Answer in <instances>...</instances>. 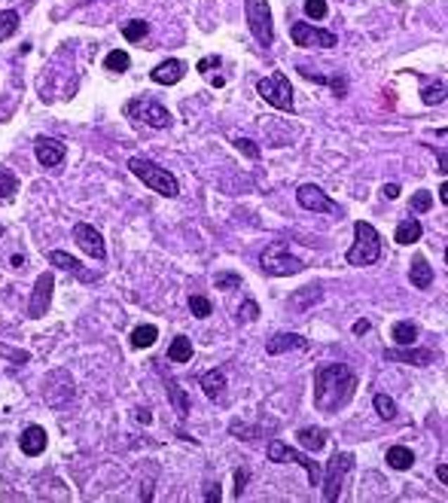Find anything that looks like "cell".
<instances>
[{"instance_id": "cell-1", "label": "cell", "mask_w": 448, "mask_h": 503, "mask_svg": "<svg viewBox=\"0 0 448 503\" xmlns=\"http://www.w3.org/2000/svg\"><path fill=\"white\" fill-rule=\"evenodd\" d=\"M360 378L347 363H326L314 369V409L324 415L345 409L354 400V390Z\"/></svg>"}, {"instance_id": "cell-2", "label": "cell", "mask_w": 448, "mask_h": 503, "mask_svg": "<svg viewBox=\"0 0 448 503\" xmlns=\"http://www.w3.org/2000/svg\"><path fill=\"white\" fill-rule=\"evenodd\" d=\"M128 171L134 174L137 180L143 183V186H150L153 192H159L165 198H177L180 196V183L174 177L171 171L159 168L153 159H143V155H134V159H128Z\"/></svg>"}, {"instance_id": "cell-3", "label": "cell", "mask_w": 448, "mask_h": 503, "mask_svg": "<svg viewBox=\"0 0 448 503\" xmlns=\"http://www.w3.org/2000/svg\"><path fill=\"white\" fill-rule=\"evenodd\" d=\"M347 265H375L381 260V235L378 229L366 219H357L354 223V244L347 247L345 253Z\"/></svg>"}, {"instance_id": "cell-4", "label": "cell", "mask_w": 448, "mask_h": 503, "mask_svg": "<svg viewBox=\"0 0 448 503\" xmlns=\"http://www.w3.org/2000/svg\"><path fill=\"white\" fill-rule=\"evenodd\" d=\"M265 454H269V461H274V464H299L302 470L308 473L311 488H317V485H320V476H324V466H320L311 454L299 452V448H290L287 442H283V439H271L269 448H265Z\"/></svg>"}, {"instance_id": "cell-5", "label": "cell", "mask_w": 448, "mask_h": 503, "mask_svg": "<svg viewBox=\"0 0 448 503\" xmlns=\"http://www.w3.org/2000/svg\"><path fill=\"white\" fill-rule=\"evenodd\" d=\"M351 470H354V454L351 452H335L326 461L324 476H320V485H324V500L326 503H335L338 497H342L345 479H347V473H351Z\"/></svg>"}, {"instance_id": "cell-6", "label": "cell", "mask_w": 448, "mask_h": 503, "mask_svg": "<svg viewBox=\"0 0 448 503\" xmlns=\"http://www.w3.org/2000/svg\"><path fill=\"white\" fill-rule=\"evenodd\" d=\"M260 265H262L265 274H271V278H290V274H299L302 269H305L302 260H296L283 241H274V244L265 247L262 256H260Z\"/></svg>"}, {"instance_id": "cell-7", "label": "cell", "mask_w": 448, "mask_h": 503, "mask_svg": "<svg viewBox=\"0 0 448 503\" xmlns=\"http://www.w3.org/2000/svg\"><path fill=\"white\" fill-rule=\"evenodd\" d=\"M256 91L265 104H271L274 110H283V113H293L296 104H293V86H290V77L281 70H274L271 77H262L256 82Z\"/></svg>"}, {"instance_id": "cell-8", "label": "cell", "mask_w": 448, "mask_h": 503, "mask_svg": "<svg viewBox=\"0 0 448 503\" xmlns=\"http://www.w3.org/2000/svg\"><path fill=\"white\" fill-rule=\"evenodd\" d=\"M122 113L128 119H134V122L150 125V128H168L174 122L171 113H168V107H165L162 101H155V98H132L122 107Z\"/></svg>"}, {"instance_id": "cell-9", "label": "cell", "mask_w": 448, "mask_h": 503, "mask_svg": "<svg viewBox=\"0 0 448 503\" xmlns=\"http://www.w3.org/2000/svg\"><path fill=\"white\" fill-rule=\"evenodd\" d=\"M244 15H247V27H250L253 40L269 49L274 43V25H271V9L269 0H244Z\"/></svg>"}, {"instance_id": "cell-10", "label": "cell", "mask_w": 448, "mask_h": 503, "mask_svg": "<svg viewBox=\"0 0 448 503\" xmlns=\"http://www.w3.org/2000/svg\"><path fill=\"white\" fill-rule=\"evenodd\" d=\"M290 40L299 46V49H308V46H320V49H333L338 43V34L324 31V27H314L308 22H293L290 25Z\"/></svg>"}, {"instance_id": "cell-11", "label": "cell", "mask_w": 448, "mask_h": 503, "mask_svg": "<svg viewBox=\"0 0 448 503\" xmlns=\"http://www.w3.org/2000/svg\"><path fill=\"white\" fill-rule=\"evenodd\" d=\"M43 397L49 406H68V402L73 400V378L68 369H52L49 375H46L43 381Z\"/></svg>"}, {"instance_id": "cell-12", "label": "cell", "mask_w": 448, "mask_h": 503, "mask_svg": "<svg viewBox=\"0 0 448 503\" xmlns=\"http://www.w3.org/2000/svg\"><path fill=\"white\" fill-rule=\"evenodd\" d=\"M52 290H55V274L52 272H43L40 278L34 281V290H31V302H27V317L37 320L43 317L52 305Z\"/></svg>"}, {"instance_id": "cell-13", "label": "cell", "mask_w": 448, "mask_h": 503, "mask_svg": "<svg viewBox=\"0 0 448 503\" xmlns=\"http://www.w3.org/2000/svg\"><path fill=\"white\" fill-rule=\"evenodd\" d=\"M73 241H77V244H79V250H82V253H89L91 260H98V262H104V260H107L104 235H101L91 223H77V226H73Z\"/></svg>"}, {"instance_id": "cell-14", "label": "cell", "mask_w": 448, "mask_h": 503, "mask_svg": "<svg viewBox=\"0 0 448 503\" xmlns=\"http://www.w3.org/2000/svg\"><path fill=\"white\" fill-rule=\"evenodd\" d=\"M296 201H299V208L314 210V214H333V210H338L335 201L329 198L320 186H314V183H302V186L296 189Z\"/></svg>"}, {"instance_id": "cell-15", "label": "cell", "mask_w": 448, "mask_h": 503, "mask_svg": "<svg viewBox=\"0 0 448 503\" xmlns=\"http://www.w3.org/2000/svg\"><path fill=\"white\" fill-rule=\"evenodd\" d=\"M34 155H37V162H40L43 168H58V165L64 162V155H68V144L58 141V137L40 134L34 141Z\"/></svg>"}, {"instance_id": "cell-16", "label": "cell", "mask_w": 448, "mask_h": 503, "mask_svg": "<svg viewBox=\"0 0 448 503\" xmlns=\"http://www.w3.org/2000/svg\"><path fill=\"white\" fill-rule=\"evenodd\" d=\"M390 363H406V366H430L436 360V351H427V348H415V345H397L390 351H384Z\"/></svg>"}, {"instance_id": "cell-17", "label": "cell", "mask_w": 448, "mask_h": 503, "mask_svg": "<svg viewBox=\"0 0 448 503\" xmlns=\"http://www.w3.org/2000/svg\"><path fill=\"white\" fill-rule=\"evenodd\" d=\"M186 61H180V58H168V61H162V64H155V68L150 70V79L155 82V86H177V82L186 77Z\"/></svg>"}, {"instance_id": "cell-18", "label": "cell", "mask_w": 448, "mask_h": 503, "mask_svg": "<svg viewBox=\"0 0 448 503\" xmlns=\"http://www.w3.org/2000/svg\"><path fill=\"white\" fill-rule=\"evenodd\" d=\"M46 442H49V433H46V427H40V424H27L22 430V436H18L22 454H27V457H40L46 452Z\"/></svg>"}, {"instance_id": "cell-19", "label": "cell", "mask_w": 448, "mask_h": 503, "mask_svg": "<svg viewBox=\"0 0 448 503\" xmlns=\"http://www.w3.org/2000/svg\"><path fill=\"white\" fill-rule=\"evenodd\" d=\"M311 342L305 336H299V333H278L271 338L269 345H265V354H283V351H308Z\"/></svg>"}, {"instance_id": "cell-20", "label": "cell", "mask_w": 448, "mask_h": 503, "mask_svg": "<svg viewBox=\"0 0 448 503\" xmlns=\"http://www.w3.org/2000/svg\"><path fill=\"white\" fill-rule=\"evenodd\" d=\"M49 265H55V269H64V272H70L73 278H79V281H91V274L82 269V262L77 260V256H70V253H64V250H49Z\"/></svg>"}, {"instance_id": "cell-21", "label": "cell", "mask_w": 448, "mask_h": 503, "mask_svg": "<svg viewBox=\"0 0 448 503\" xmlns=\"http://www.w3.org/2000/svg\"><path fill=\"white\" fill-rule=\"evenodd\" d=\"M409 281H411V287H418V290H427L430 284H433V269H430V262H427V256H415L411 260V269H409Z\"/></svg>"}, {"instance_id": "cell-22", "label": "cell", "mask_w": 448, "mask_h": 503, "mask_svg": "<svg viewBox=\"0 0 448 503\" xmlns=\"http://www.w3.org/2000/svg\"><path fill=\"white\" fill-rule=\"evenodd\" d=\"M296 439H299V445L305 448V452H320V448L326 445L329 433H326L324 427H302L299 433H296Z\"/></svg>"}, {"instance_id": "cell-23", "label": "cell", "mask_w": 448, "mask_h": 503, "mask_svg": "<svg viewBox=\"0 0 448 503\" xmlns=\"http://www.w3.org/2000/svg\"><path fill=\"white\" fill-rule=\"evenodd\" d=\"M421 235H424V226L418 223V219H402V223L397 226V232H393V241L397 244H418Z\"/></svg>"}, {"instance_id": "cell-24", "label": "cell", "mask_w": 448, "mask_h": 503, "mask_svg": "<svg viewBox=\"0 0 448 503\" xmlns=\"http://www.w3.org/2000/svg\"><path fill=\"white\" fill-rule=\"evenodd\" d=\"M320 296H324V287H320V284H311V287H302L296 296L290 299V305L296 308V311H305L308 305H317Z\"/></svg>"}, {"instance_id": "cell-25", "label": "cell", "mask_w": 448, "mask_h": 503, "mask_svg": "<svg viewBox=\"0 0 448 503\" xmlns=\"http://www.w3.org/2000/svg\"><path fill=\"white\" fill-rule=\"evenodd\" d=\"M201 390H205L210 400L223 397V390H226V375L219 372V369H210V372H205V375H201Z\"/></svg>"}, {"instance_id": "cell-26", "label": "cell", "mask_w": 448, "mask_h": 503, "mask_svg": "<svg viewBox=\"0 0 448 503\" xmlns=\"http://www.w3.org/2000/svg\"><path fill=\"white\" fill-rule=\"evenodd\" d=\"M299 73L305 79H314V82H320V86H329L335 91V98H345L347 95V82H345V77H324V73H311V70H305V68H299Z\"/></svg>"}, {"instance_id": "cell-27", "label": "cell", "mask_w": 448, "mask_h": 503, "mask_svg": "<svg viewBox=\"0 0 448 503\" xmlns=\"http://www.w3.org/2000/svg\"><path fill=\"white\" fill-rule=\"evenodd\" d=\"M155 338H159V329H155L153 324H141L132 329V348H137V351H143V348H153Z\"/></svg>"}, {"instance_id": "cell-28", "label": "cell", "mask_w": 448, "mask_h": 503, "mask_svg": "<svg viewBox=\"0 0 448 503\" xmlns=\"http://www.w3.org/2000/svg\"><path fill=\"white\" fill-rule=\"evenodd\" d=\"M390 338H393L397 345H415L418 326L411 324V320H397V324L390 326Z\"/></svg>"}, {"instance_id": "cell-29", "label": "cell", "mask_w": 448, "mask_h": 503, "mask_svg": "<svg viewBox=\"0 0 448 503\" xmlns=\"http://www.w3.org/2000/svg\"><path fill=\"white\" fill-rule=\"evenodd\" d=\"M168 360L171 363H189L192 360V342H189L186 336H177L168 345Z\"/></svg>"}, {"instance_id": "cell-30", "label": "cell", "mask_w": 448, "mask_h": 503, "mask_svg": "<svg viewBox=\"0 0 448 503\" xmlns=\"http://www.w3.org/2000/svg\"><path fill=\"white\" fill-rule=\"evenodd\" d=\"M388 464L393 470H409L411 464H415V454H411V448L406 445H390L388 448Z\"/></svg>"}, {"instance_id": "cell-31", "label": "cell", "mask_w": 448, "mask_h": 503, "mask_svg": "<svg viewBox=\"0 0 448 503\" xmlns=\"http://www.w3.org/2000/svg\"><path fill=\"white\" fill-rule=\"evenodd\" d=\"M168 397H171V402H174V409H177V415H180V418H189V400H186V390H183L174 378H168Z\"/></svg>"}, {"instance_id": "cell-32", "label": "cell", "mask_w": 448, "mask_h": 503, "mask_svg": "<svg viewBox=\"0 0 448 503\" xmlns=\"http://www.w3.org/2000/svg\"><path fill=\"white\" fill-rule=\"evenodd\" d=\"M128 68H132V55L125 49H113L104 58V70H110V73H125Z\"/></svg>"}, {"instance_id": "cell-33", "label": "cell", "mask_w": 448, "mask_h": 503, "mask_svg": "<svg viewBox=\"0 0 448 503\" xmlns=\"http://www.w3.org/2000/svg\"><path fill=\"white\" fill-rule=\"evenodd\" d=\"M146 34H150V22H143V18H132L122 25V37L128 43H141Z\"/></svg>"}, {"instance_id": "cell-34", "label": "cell", "mask_w": 448, "mask_h": 503, "mask_svg": "<svg viewBox=\"0 0 448 503\" xmlns=\"http://www.w3.org/2000/svg\"><path fill=\"white\" fill-rule=\"evenodd\" d=\"M372 406H375V412H378L381 421H393V418H397V402H393L388 393H375Z\"/></svg>"}, {"instance_id": "cell-35", "label": "cell", "mask_w": 448, "mask_h": 503, "mask_svg": "<svg viewBox=\"0 0 448 503\" xmlns=\"http://www.w3.org/2000/svg\"><path fill=\"white\" fill-rule=\"evenodd\" d=\"M18 192V177L9 168L0 165V201H9Z\"/></svg>"}, {"instance_id": "cell-36", "label": "cell", "mask_w": 448, "mask_h": 503, "mask_svg": "<svg viewBox=\"0 0 448 503\" xmlns=\"http://www.w3.org/2000/svg\"><path fill=\"white\" fill-rule=\"evenodd\" d=\"M421 98H424V104H442V98H445V82L439 79V82H427L424 79V89H421Z\"/></svg>"}, {"instance_id": "cell-37", "label": "cell", "mask_w": 448, "mask_h": 503, "mask_svg": "<svg viewBox=\"0 0 448 503\" xmlns=\"http://www.w3.org/2000/svg\"><path fill=\"white\" fill-rule=\"evenodd\" d=\"M15 31H18V13L15 9H4V13H0V43L9 40Z\"/></svg>"}, {"instance_id": "cell-38", "label": "cell", "mask_w": 448, "mask_h": 503, "mask_svg": "<svg viewBox=\"0 0 448 503\" xmlns=\"http://www.w3.org/2000/svg\"><path fill=\"white\" fill-rule=\"evenodd\" d=\"M189 311H192V317L205 320V317H210L214 305H210V299H207V296H198V293H192V296H189Z\"/></svg>"}, {"instance_id": "cell-39", "label": "cell", "mask_w": 448, "mask_h": 503, "mask_svg": "<svg viewBox=\"0 0 448 503\" xmlns=\"http://www.w3.org/2000/svg\"><path fill=\"white\" fill-rule=\"evenodd\" d=\"M214 284H217V290H223V293H232V290H238V287H241V274H238V272H217Z\"/></svg>"}, {"instance_id": "cell-40", "label": "cell", "mask_w": 448, "mask_h": 503, "mask_svg": "<svg viewBox=\"0 0 448 503\" xmlns=\"http://www.w3.org/2000/svg\"><path fill=\"white\" fill-rule=\"evenodd\" d=\"M433 208V196H430L427 189H418L415 196H411V210H415V214H424V210H430Z\"/></svg>"}, {"instance_id": "cell-41", "label": "cell", "mask_w": 448, "mask_h": 503, "mask_svg": "<svg viewBox=\"0 0 448 503\" xmlns=\"http://www.w3.org/2000/svg\"><path fill=\"white\" fill-rule=\"evenodd\" d=\"M256 317H260V305H256L253 299H244L241 308H238V320H244V324H253Z\"/></svg>"}, {"instance_id": "cell-42", "label": "cell", "mask_w": 448, "mask_h": 503, "mask_svg": "<svg viewBox=\"0 0 448 503\" xmlns=\"http://www.w3.org/2000/svg\"><path fill=\"white\" fill-rule=\"evenodd\" d=\"M326 13H329V6H326V0H305V15L308 18H326Z\"/></svg>"}, {"instance_id": "cell-43", "label": "cell", "mask_w": 448, "mask_h": 503, "mask_svg": "<svg viewBox=\"0 0 448 503\" xmlns=\"http://www.w3.org/2000/svg\"><path fill=\"white\" fill-rule=\"evenodd\" d=\"M235 146L247 155V159H260V155H262V153H260V146H256V144L250 141V137H235Z\"/></svg>"}, {"instance_id": "cell-44", "label": "cell", "mask_w": 448, "mask_h": 503, "mask_svg": "<svg viewBox=\"0 0 448 503\" xmlns=\"http://www.w3.org/2000/svg\"><path fill=\"white\" fill-rule=\"evenodd\" d=\"M219 64H223V58H219V55H205V58H201V61L196 64V70H198V73H205V77L210 79V70L219 68Z\"/></svg>"}, {"instance_id": "cell-45", "label": "cell", "mask_w": 448, "mask_h": 503, "mask_svg": "<svg viewBox=\"0 0 448 503\" xmlns=\"http://www.w3.org/2000/svg\"><path fill=\"white\" fill-rule=\"evenodd\" d=\"M0 354L9 357L13 363H27V360H31V354H27V351H15V348H9V345H0Z\"/></svg>"}, {"instance_id": "cell-46", "label": "cell", "mask_w": 448, "mask_h": 503, "mask_svg": "<svg viewBox=\"0 0 448 503\" xmlns=\"http://www.w3.org/2000/svg\"><path fill=\"white\" fill-rule=\"evenodd\" d=\"M247 479H250V473H247V470H235V497H241V494H244Z\"/></svg>"}, {"instance_id": "cell-47", "label": "cell", "mask_w": 448, "mask_h": 503, "mask_svg": "<svg viewBox=\"0 0 448 503\" xmlns=\"http://www.w3.org/2000/svg\"><path fill=\"white\" fill-rule=\"evenodd\" d=\"M219 497H223V491H219V482H217V485H207L205 500H207V503H219Z\"/></svg>"}, {"instance_id": "cell-48", "label": "cell", "mask_w": 448, "mask_h": 503, "mask_svg": "<svg viewBox=\"0 0 448 503\" xmlns=\"http://www.w3.org/2000/svg\"><path fill=\"white\" fill-rule=\"evenodd\" d=\"M134 418L141 421V424H150V421H153V412H150V409H137V412H134Z\"/></svg>"}, {"instance_id": "cell-49", "label": "cell", "mask_w": 448, "mask_h": 503, "mask_svg": "<svg viewBox=\"0 0 448 503\" xmlns=\"http://www.w3.org/2000/svg\"><path fill=\"white\" fill-rule=\"evenodd\" d=\"M381 192H384V198H397L399 196V186H397V183H388Z\"/></svg>"}, {"instance_id": "cell-50", "label": "cell", "mask_w": 448, "mask_h": 503, "mask_svg": "<svg viewBox=\"0 0 448 503\" xmlns=\"http://www.w3.org/2000/svg\"><path fill=\"white\" fill-rule=\"evenodd\" d=\"M363 333H369V320H357L354 324V336H363Z\"/></svg>"}, {"instance_id": "cell-51", "label": "cell", "mask_w": 448, "mask_h": 503, "mask_svg": "<svg viewBox=\"0 0 448 503\" xmlns=\"http://www.w3.org/2000/svg\"><path fill=\"white\" fill-rule=\"evenodd\" d=\"M436 476H439V482H448V466L439 464V466H436Z\"/></svg>"}, {"instance_id": "cell-52", "label": "cell", "mask_w": 448, "mask_h": 503, "mask_svg": "<svg viewBox=\"0 0 448 503\" xmlns=\"http://www.w3.org/2000/svg\"><path fill=\"white\" fill-rule=\"evenodd\" d=\"M439 198H442V205H448V186H445V183L439 186Z\"/></svg>"}]
</instances>
